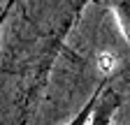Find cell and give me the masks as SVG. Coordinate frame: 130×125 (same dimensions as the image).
<instances>
[{
    "label": "cell",
    "instance_id": "cell-1",
    "mask_svg": "<svg viewBox=\"0 0 130 125\" xmlns=\"http://www.w3.org/2000/svg\"><path fill=\"white\" fill-rule=\"evenodd\" d=\"M121 102H123L121 93H116L111 86L105 84L102 90H100V95H98L95 107H93V114H91L88 125H111V118H114V114L119 111Z\"/></svg>",
    "mask_w": 130,
    "mask_h": 125
},
{
    "label": "cell",
    "instance_id": "cell-2",
    "mask_svg": "<svg viewBox=\"0 0 130 125\" xmlns=\"http://www.w3.org/2000/svg\"><path fill=\"white\" fill-rule=\"evenodd\" d=\"M109 7L114 9V16L121 26L125 42L130 44V0H109Z\"/></svg>",
    "mask_w": 130,
    "mask_h": 125
},
{
    "label": "cell",
    "instance_id": "cell-3",
    "mask_svg": "<svg viewBox=\"0 0 130 125\" xmlns=\"http://www.w3.org/2000/svg\"><path fill=\"white\" fill-rule=\"evenodd\" d=\"M107 81H102L100 86H98L93 93H91V97L86 100V104L79 109V111L70 118V123L68 125H88V120H91V114H93V107H95V102H98V95H100V90H102V86H105Z\"/></svg>",
    "mask_w": 130,
    "mask_h": 125
}]
</instances>
